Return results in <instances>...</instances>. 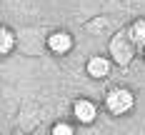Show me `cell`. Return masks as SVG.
Segmentation results:
<instances>
[{"label":"cell","mask_w":145,"mask_h":135,"mask_svg":"<svg viewBox=\"0 0 145 135\" xmlns=\"http://www.w3.org/2000/svg\"><path fill=\"white\" fill-rule=\"evenodd\" d=\"M138 53H140V50H138V45L133 43L128 28H125V30H118L115 35L110 38L108 55H110V60L115 63L118 68H128L133 60H135V55H138Z\"/></svg>","instance_id":"1"},{"label":"cell","mask_w":145,"mask_h":135,"mask_svg":"<svg viewBox=\"0 0 145 135\" xmlns=\"http://www.w3.org/2000/svg\"><path fill=\"white\" fill-rule=\"evenodd\" d=\"M103 108L113 118L130 115L133 110H135V93L130 88H123V85H113V88L105 93V98H103Z\"/></svg>","instance_id":"2"},{"label":"cell","mask_w":145,"mask_h":135,"mask_svg":"<svg viewBox=\"0 0 145 135\" xmlns=\"http://www.w3.org/2000/svg\"><path fill=\"white\" fill-rule=\"evenodd\" d=\"M45 48H48L53 55L63 58V55L72 53V48H75V38H72L70 30L58 28V30H53V33H48V38H45Z\"/></svg>","instance_id":"3"},{"label":"cell","mask_w":145,"mask_h":135,"mask_svg":"<svg viewBox=\"0 0 145 135\" xmlns=\"http://www.w3.org/2000/svg\"><path fill=\"white\" fill-rule=\"evenodd\" d=\"M98 113H100V108L90 98H75L70 105V115L78 125H93L98 120Z\"/></svg>","instance_id":"4"},{"label":"cell","mask_w":145,"mask_h":135,"mask_svg":"<svg viewBox=\"0 0 145 135\" xmlns=\"http://www.w3.org/2000/svg\"><path fill=\"white\" fill-rule=\"evenodd\" d=\"M113 65L115 63L110 60V55H90L85 63V75L93 80H105L113 70Z\"/></svg>","instance_id":"5"},{"label":"cell","mask_w":145,"mask_h":135,"mask_svg":"<svg viewBox=\"0 0 145 135\" xmlns=\"http://www.w3.org/2000/svg\"><path fill=\"white\" fill-rule=\"evenodd\" d=\"M18 48V35L10 25H0V55H13Z\"/></svg>","instance_id":"6"},{"label":"cell","mask_w":145,"mask_h":135,"mask_svg":"<svg viewBox=\"0 0 145 135\" xmlns=\"http://www.w3.org/2000/svg\"><path fill=\"white\" fill-rule=\"evenodd\" d=\"M128 33H130L133 43L138 45V50H143V48H145V18L133 20L130 25H128Z\"/></svg>","instance_id":"7"},{"label":"cell","mask_w":145,"mask_h":135,"mask_svg":"<svg viewBox=\"0 0 145 135\" xmlns=\"http://www.w3.org/2000/svg\"><path fill=\"white\" fill-rule=\"evenodd\" d=\"M50 135H75V128L68 120H55L50 125Z\"/></svg>","instance_id":"8"},{"label":"cell","mask_w":145,"mask_h":135,"mask_svg":"<svg viewBox=\"0 0 145 135\" xmlns=\"http://www.w3.org/2000/svg\"><path fill=\"white\" fill-rule=\"evenodd\" d=\"M10 135H25V133H23V130H15V133H10Z\"/></svg>","instance_id":"9"},{"label":"cell","mask_w":145,"mask_h":135,"mask_svg":"<svg viewBox=\"0 0 145 135\" xmlns=\"http://www.w3.org/2000/svg\"><path fill=\"white\" fill-rule=\"evenodd\" d=\"M140 53H143V58H145V48H143V50H140Z\"/></svg>","instance_id":"10"}]
</instances>
